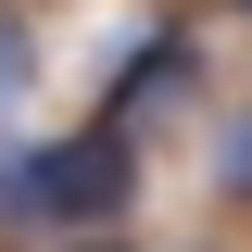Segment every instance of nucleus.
Segmentation results:
<instances>
[{
    "label": "nucleus",
    "mask_w": 252,
    "mask_h": 252,
    "mask_svg": "<svg viewBox=\"0 0 252 252\" xmlns=\"http://www.w3.org/2000/svg\"><path fill=\"white\" fill-rule=\"evenodd\" d=\"M215 189H227V202H252V114L215 139Z\"/></svg>",
    "instance_id": "nucleus-4"
},
{
    "label": "nucleus",
    "mask_w": 252,
    "mask_h": 252,
    "mask_svg": "<svg viewBox=\"0 0 252 252\" xmlns=\"http://www.w3.org/2000/svg\"><path fill=\"white\" fill-rule=\"evenodd\" d=\"M189 89H202V38H189V26H152L139 51H126V76L101 89V126H114V139H139V126H152L164 101H189Z\"/></svg>",
    "instance_id": "nucleus-2"
},
{
    "label": "nucleus",
    "mask_w": 252,
    "mask_h": 252,
    "mask_svg": "<svg viewBox=\"0 0 252 252\" xmlns=\"http://www.w3.org/2000/svg\"><path fill=\"white\" fill-rule=\"evenodd\" d=\"M126 202H139V139H114V126H76V139H38V152L0 164V227L101 240Z\"/></svg>",
    "instance_id": "nucleus-1"
},
{
    "label": "nucleus",
    "mask_w": 252,
    "mask_h": 252,
    "mask_svg": "<svg viewBox=\"0 0 252 252\" xmlns=\"http://www.w3.org/2000/svg\"><path fill=\"white\" fill-rule=\"evenodd\" d=\"M26 89H38V38L13 26V13H0V114H13V101H26Z\"/></svg>",
    "instance_id": "nucleus-3"
},
{
    "label": "nucleus",
    "mask_w": 252,
    "mask_h": 252,
    "mask_svg": "<svg viewBox=\"0 0 252 252\" xmlns=\"http://www.w3.org/2000/svg\"><path fill=\"white\" fill-rule=\"evenodd\" d=\"M240 13H252V0H240Z\"/></svg>",
    "instance_id": "nucleus-7"
},
{
    "label": "nucleus",
    "mask_w": 252,
    "mask_h": 252,
    "mask_svg": "<svg viewBox=\"0 0 252 252\" xmlns=\"http://www.w3.org/2000/svg\"><path fill=\"white\" fill-rule=\"evenodd\" d=\"M76 252H126V240H76Z\"/></svg>",
    "instance_id": "nucleus-5"
},
{
    "label": "nucleus",
    "mask_w": 252,
    "mask_h": 252,
    "mask_svg": "<svg viewBox=\"0 0 252 252\" xmlns=\"http://www.w3.org/2000/svg\"><path fill=\"white\" fill-rule=\"evenodd\" d=\"M189 252H227V240H189Z\"/></svg>",
    "instance_id": "nucleus-6"
}]
</instances>
